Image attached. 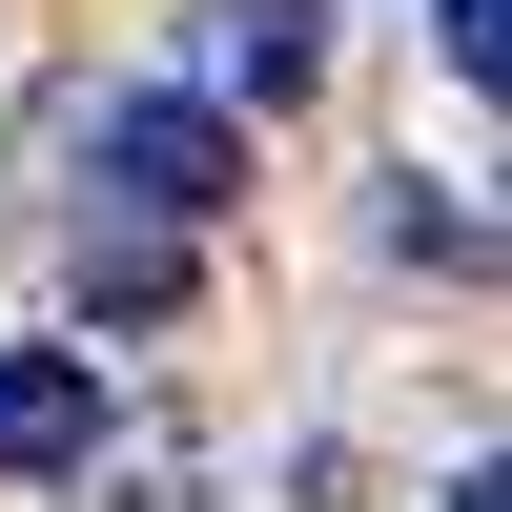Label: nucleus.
<instances>
[{"label":"nucleus","mask_w":512,"mask_h":512,"mask_svg":"<svg viewBox=\"0 0 512 512\" xmlns=\"http://www.w3.org/2000/svg\"><path fill=\"white\" fill-rule=\"evenodd\" d=\"M82 185L144 205V226H226V205H246V123H226V103H185V82H144V103L82 123Z\"/></svg>","instance_id":"nucleus-1"},{"label":"nucleus","mask_w":512,"mask_h":512,"mask_svg":"<svg viewBox=\"0 0 512 512\" xmlns=\"http://www.w3.org/2000/svg\"><path fill=\"white\" fill-rule=\"evenodd\" d=\"M205 82L226 103H308L328 82V0H205Z\"/></svg>","instance_id":"nucleus-2"},{"label":"nucleus","mask_w":512,"mask_h":512,"mask_svg":"<svg viewBox=\"0 0 512 512\" xmlns=\"http://www.w3.org/2000/svg\"><path fill=\"white\" fill-rule=\"evenodd\" d=\"M103 451V369L82 349H0V472H82Z\"/></svg>","instance_id":"nucleus-3"},{"label":"nucleus","mask_w":512,"mask_h":512,"mask_svg":"<svg viewBox=\"0 0 512 512\" xmlns=\"http://www.w3.org/2000/svg\"><path fill=\"white\" fill-rule=\"evenodd\" d=\"M82 308H103V328H164V308H185V226H144V205H82Z\"/></svg>","instance_id":"nucleus-4"},{"label":"nucleus","mask_w":512,"mask_h":512,"mask_svg":"<svg viewBox=\"0 0 512 512\" xmlns=\"http://www.w3.org/2000/svg\"><path fill=\"white\" fill-rule=\"evenodd\" d=\"M431 41H451V82H492V0H451V21H431Z\"/></svg>","instance_id":"nucleus-5"}]
</instances>
